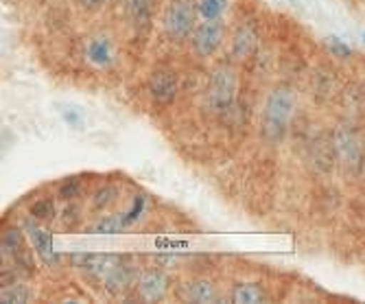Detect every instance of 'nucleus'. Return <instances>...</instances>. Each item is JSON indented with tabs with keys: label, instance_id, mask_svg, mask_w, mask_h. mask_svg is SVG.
Here are the masks:
<instances>
[{
	"label": "nucleus",
	"instance_id": "nucleus-1",
	"mask_svg": "<svg viewBox=\"0 0 365 304\" xmlns=\"http://www.w3.org/2000/svg\"><path fill=\"white\" fill-rule=\"evenodd\" d=\"M295 110V94L287 86H278L269 92L267 101H264V112H262V131L264 138L272 143H280L287 133L289 121Z\"/></svg>",
	"mask_w": 365,
	"mask_h": 304
},
{
	"label": "nucleus",
	"instance_id": "nucleus-2",
	"mask_svg": "<svg viewBox=\"0 0 365 304\" xmlns=\"http://www.w3.org/2000/svg\"><path fill=\"white\" fill-rule=\"evenodd\" d=\"M197 14V0H171L164 9V33L171 40H186L195 31Z\"/></svg>",
	"mask_w": 365,
	"mask_h": 304
},
{
	"label": "nucleus",
	"instance_id": "nucleus-3",
	"mask_svg": "<svg viewBox=\"0 0 365 304\" xmlns=\"http://www.w3.org/2000/svg\"><path fill=\"white\" fill-rule=\"evenodd\" d=\"M235 96H237V73L230 66H217L210 73L208 88H206L208 106L217 112H225L235 106Z\"/></svg>",
	"mask_w": 365,
	"mask_h": 304
},
{
	"label": "nucleus",
	"instance_id": "nucleus-4",
	"mask_svg": "<svg viewBox=\"0 0 365 304\" xmlns=\"http://www.w3.org/2000/svg\"><path fill=\"white\" fill-rule=\"evenodd\" d=\"M333 147L339 158V162L350 168V171H359V166L363 162V149L356 138V133L350 127H337L333 136Z\"/></svg>",
	"mask_w": 365,
	"mask_h": 304
},
{
	"label": "nucleus",
	"instance_id": "nucleus-5",
	"mask_svg": "<svg viewBox=\"0 0 365 304\" xmlns=\"http://www.w3.org/2000/svg\"><path fill=\"white\" fill-rule=\"evenodd\" d=\"M223 42V24L219 20H204L192 31V46L202 57H210Z\"/></svg>",
	"mask_w": 365,
	"mask_h": 304
},
{
	"label": "nucleus",
	"instance_id": "nucleus-6",
	"mask_svg": "<svg viewBox=\"0 0 365 304\" xmlns=\"http://www.w3.org/2000/svg\"><path fill=\"white\" fill-rule=\"evenodd\" d=\"M22 230L26 232L33 250L40 254V258L46 265H57L59 263V254H57V250L53 245V236L46 230H42L36 221H33V217L26 219V221H22Z\"/></svg>",
	"mask_w": 365,
	"mask_h": 304
},
{
	"label": "nucleus",
	"instance_id": "nucleus-7",
	"mask_svg": "<svg viewBox=\"0 0 365 304\" xmlns=\"http://www.w3.org/2000/svg\"><path fill=\"white\" fill-rule=\"evenodd\" d=\"M147 90H149V96L155 101L158 106H169L178 96V79L169 71H155L149 77Z\"/></svg>",
	"mask_w": 365,
	"mask_h": 304
},
{
	"label": "nucleus",
	"instance_id": "nucleus-8",
	"mask_svg": "<svg viewBox=\"0 0 365 304\" xmlns=\"http://www.w3.org/2000/svg\"><path fill=\"white\" fill-rule=\"evenodd\" d=\"M103 283H106V291L110 293V295H114V298H120V295H125L131 287H134L136 283H138V278H136V269L131 267V265H120V263H116L110 272H108V276L103 278Z\"/></svg>",
	"mask_w": 365,
	"mask_h": 304
},
{
	"label": "nucleus",
	"instance_id": "nucleus-9",
	"mask_svg": "<svg viewBox=\"0 0 365 304\" xmlns=\"http://www.w3.org/2000/svg\"><path fill=\"white\" fill-rule=\"evenodd\" d=\"M0 245H3V254L11 256L16 260V265H24L29 269L33 267V260L24 245V236L18 228H7L3 232V241H0Z\"/></svg>",
	"mask_w": 365,
	"mask_h": 304
},
{
	"label": "nucleus",
	"instance_id": "nucleus-10",
	"mask_svg": "<svg viewBox=\"0 0 365 304\" xmlns=\"http://www.w3.org/2000/svg\"><path fill=\"white\" fill-rule=\"evenodd\" d=\"M138 295L147 302H158L169 289V278L164 276L162 272H147L138 278L136 283Z\"/></svg>",
	"mask_w": 365,
	"mask_h": 304
},
{
	"label": "nucleus",
	"instance_id": "nucleus-11",
	"mask_svg": "<svg viewBox=\"0 0 365 304\" xmlns=\"http://www.w3.org/2000/svg\"><path fill=\"white\" fill-rule=\"evenodd\" d=\"M256 42H258L256 24L252 20H245L235 33V40H232V53H235L237 59H245L254 53Z\"/></svg>",
	"mask_w": 365,
	"mask_h": 304
},
{
	"label": "nucleus",
	"instance_id": "nucleus-12",
	"mask_svg": "<svg viewBox=\"0 0 365 304\" xmlns=\"http://www.w3.org/2000/svg\"><path fill=\"white\" fill-rule=\"evenodd\" d=\"M186 298L190 302H199V304H210L217 300V291L212 287L210 280L206 278H195L186 285Z\"/></svg>",
	"mask_w": 365,
	"mask_h": 304
},
{
	"label": "nucleus",
	"instance_id": "nucleus-13",
	"mask_svg": "<svg viewBox=\"0 0 365 304\" xmlns=\"http://www.w3.org/2000/svg\"><path fill=\"white\" fill-rule=\"evenodd\" d=\"M88 59L96 66H106L112 61V44L108 38H94L88 44Z\"/></svg>",
	"mask_w": 365,
	"mask_h": 304
},
{
	"label": "nucleus",
	"instance_id": "nucleus-14",
	"mask_svg": "<svg viewBox=\"0 0 365 304\" xmlns=\"http://www.w3.org/2000/svg\"><path fill=\"white\" fill-rule=\"evenodd\" d=\"M232 300L237 304H260V302H264V293L258 285L241 283L235 287V291H232Z\"/></svg>",
	"mask_w": 365,
	"mask_h": 304
},
{
	"label": "nucleus",
	"instance_id": "nucleus-15",
	"mask_svg": "<svg viewBox=\"0 0 365 304\" xmlns=\"http://www.w3.org/2000/svg\"><path fill=\"white\" fill-rule=\"evenodd\" d=\"M153 3H155V0H127L131 20H134L136 26H147L149 24L151 11H153Z\"/></svg>",
	"mask_w": 365,
	"mask_h": 304
},
{
	"label": "nucleus",
	"instance_id": "nucleus-16",
	"mask_svg": "<svg viewBox=\"0 0 365 304\" xmlns=\"http://www.w3.org/2000/svg\"><path fill=\"white\" fill-rule=\"evenodd\" d=\"M227 9V0H197V11L204 20H221Z\"/></svg>",
	"mask_w": 365,
	"mask_h": 304
},
{
	"label": "nucleus",
	"instance_id": "nucleus-17",
	"mask_svg": "<svg viewBox=\"0 0 365 304\" xmlns=\"http://www.w3.org/2000/svg\"><path fill=\"white\" fill-rule=\"evenodd\" d=\"M120 230H125V223H123L120 215H108L103 219H98L90 228V232H94V234H118Z\"/></svg>",
	"mask_w": 365,
	"mask_h": 304
},
{
	"label": "nucleus",
	"instance_id": "nucleus-18",
	"mask_svg": "<svg viewBox=\"0 0 365 304\" xmlns=\"http://www.w3.org/2000/svg\"><path fill=\"white\" fill-rule=\"evenodd\" d=\"M29 215L33 219H38V221H51L57 215V211H55V204L51 199H38V201H33V204H31Z\"/></svg>",
	"mask_w": 365,
	"mask_h": 304
},
{
	"label": "nucleus",
	"instance_id": "nucleus-19",
	"mask_svg": "<svg viewBox=\"0 0 365 304\" xmlns=\"http://www.w3.org/2000/svg\"><path fill=\"white\" fill-rule=\"evenodd\" d=\"M114 197H116V186H114V184L101 186V188H98V191L94 193V197H92V208H94V211H103L106 206L112 204Z\"/></svg>",
	"mask_w": 365,
	"mask_h": 304
},
{
	"label": "nucleus",
	"instance_id": "nucleus-20",
	"mask_svg": "<svg viewBox=\"0 0 365 304\" xmlns=\"http://www.w3.org/2000/svg\"><path fill=\"white\" fill-rule=\"evenodd\" d=\"M143 213H145V195H136V197H134V201H131V208H129L127 213H123V215H120V217H123L125 228H129L131 223H136V221L143 217Z\"/></svg>",
	"mask_w": 365,
	"mask_h": 304
},
{
	"label": "nucleus",
	"instance_id": "nucleus-21",
	"mask_svg": "<svg viewBox=\"0 0 365 304\" xmlns=\"http://www.w3.org/2000/svg\"><path fill=\"white\" fill-rule=\"evenodd\" d=\"M81 193V180L79 178H68L59 184V197L66 201H73Z\"/></svg>",
	"mask_w": 365,
	"mask_h": 304
},
{
	"label": "nucleus",
	"instance_id": "nucleus-22",
	"mask_svg": "<svg viewBox=\"0 0 365 304\" xmlns=\"http://www.w3.org/2000/svg\"><path fill=\"white\" fill-rule=\"evenodd\" d=\"M29 291L24 287H7L0 293V300L7 302V304H20V302H29Z\"/></svg>",
	"mask_w": 365,
	"mask_h": 304
},
{
	"label": "nucleus",
	"instance_id": "nucleus-23",
	"mask_svg": "<svg viewBox=\"0 0 365 304\" xmlns=\"http://www.w3.org/2000/svg\"><path fill=\"white\" fill-rule=\"evenodd\" d=\"M326 44H328V49H330V53H333V55H337L341 59H348L350 57V46L346 42H341L339 38H328Z\"/></svg>",
	"mask_w": 365,
	"mask_h": 304
},
{
	"label": "nucleus",
	"instance_id": "nucleus-24",
	"mask_svg": "<svg viewBox=\"0 0 365 304\" xmlns=\"http://www.w3.org/2000/svg\"><path fill=\"white\" fill-rule=\"evenodd\" d=\"M77 219H79V208H77L75 204H71V206H66V208H63L61 221H63L66 228H73V221L77 223Z\"/></svg>",
	"mask_w": 365,
	"mask_h": 304
},
{
	"label": "nucleus",
	"instance_id": "nucleus-25",
	"mask_svg": "<svg viewBox=\"0 0 365 304\" xmlns=\"http://www.w3.org/2000/svg\"><path fill=\"white\" fill-rule=\"evenodd\" d=\"M61 116H63V121L68 123L71 127L81 129L83 121H81V116H79V112H77V110H61Z\"/></svg>",
	"mask_w": 365,
	"mask_h": 304
},
{
	"label": "nucleus",
	"instance_id": "nucleus-26",
	"mask_svg": "<svg viewBox=\"0 0 365 304\" xmlns=\"http://www.w3.org/2000/svg\"><path fill=\"white\" fill-rule=\"evenodd\" d=\"M155 245L158 248H186L184 241H171V239H158Z\"/></svg>",
	"mask_w": 365,
	"mask_h": 304
},
{
	"label": "nucleus",
	"instance_id": "nucleus-27",
	"mask_svg": "<svg viewBox=\"0 0 365 304\" xmlns=\"http://www.w3.org/2000/svg\"><path fill=\"white\" fill-rule=\"evenodd\" d=\"M106 0H81V5L83 7H88V9H92V7H98V5H103Z\"/></svg>",
	"mask_w": 365,
	"mask_h": 304
},
{
	"label": "nucleus",
	"instance_id": "nucleus-28",
	"mask_svg": "<svg viewBox=\"0 0 365 304\" xmlns=\"http://www.w3.org/2000/svg\"><path fill=\"white\" fill-rule=\"evenodd\" d=\"M361 96H363V108H365V83H363V88H361Z\"/></svg>",
	"mask_w": 365,
	"mask_h": 304
},
{
	"label": "nucleus",
	"instance_id": "nucleus-29",
	"mask_svg": "<svg viewBox=\"0 0 365 304\" xmlns=\"http://www.w3.org/2000/svg\"><path fill=\"white\" fill-rule=\"evenodd\" d=\"M363 42H365V33H363Z\"/></svg>",
	"mask_w": 365,
	"mask_h": 304
}]
</instances>
